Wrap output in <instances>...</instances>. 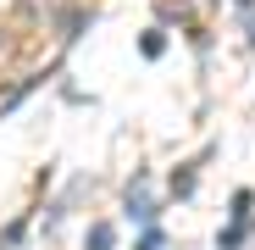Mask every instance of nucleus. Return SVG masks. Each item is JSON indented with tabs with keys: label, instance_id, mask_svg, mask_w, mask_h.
Returning a JSON list of instances; mask_svg holds the SVG:
<instances>
[{
	"label": "nucleus",
	"instance_id": "1",
	"mask_svg": "<svg viewBox=\"0 0 255 250\" xmlns=\"http://www.w3.org/2000/svg\"><path fill=\"white\" fill-rule=\"evenodd\" d=\"M89 250H111V228H95L89 234Z\"/></svg>",
	"mask_w": 255,
	"mask_h": 250
}]
</instances>
